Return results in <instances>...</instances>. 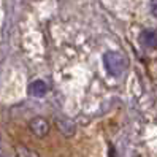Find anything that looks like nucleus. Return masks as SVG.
Listing matches in <instances>:
<instances>
[{
    "instance_id": "1",
    "label": "nucleus",
    "mask_w": 157,
    "mask_h": 157,
    "mask_svg": "<svg viewBox=\"0 0 157 157\" xmlns=\"http://www.w3.org/2000/svg\"><path fill=\"white\" fill-rule=\"evenodd\" d=\"M103 65H105V70L109 73V75L117 78V76H121L122 73L125 71L127 60H125V57L122 56L121 52L108 51V52L103 54Z\"/></svg>"
},
{
    "instance_id": "2",
    "label": "nucleus",
    "mask_w": 157,
    "mask_h": 157,
    "mask_svg": "<svg viewBox=\"0 0 157 157\" xmlns=\"http://www.w3.org/2000/svg\"><path fill=\"white\" fill-rule=\"evenodd\" d=\"M140 43L147 49H157V30L155 29H144L140 33Z\"/></svg>"
},
{
    "instance_id": "3",
    "label": "nucleus",
    "mask_w": 157,
    "mask_h": 157,
    "mask_svg": "<svg viewBox=\"0 0 157 157\" xmlns=\"http://www.w3.org/2000/svg\"><path fill=\"white\" fill-rule=\"evenodd\" d=\"M30 130L36 136H44L49 132V124L44 117H35V119L30 121Z\"/></svg>"
},
{
    "instance_id": "4",
    "label": "nucleus",
    "mask_w": 157,
    "mask_h": 157,
    "mask_svg": "<svg viewBox=\"0 0 157 157\" xmlns=\"http://www.w3.org/2000/svg\"><path fill=\"white\" fill-rule=\"evenodd\" d=\"M27 92H29V95H32V97H44L46 92H48V84H46L43 79H35L29 84Z\"/></svg>"
},
{
    "instance_id": "5",
    "label": "nucleus",
    "mask_w": 157,
    "mask_h": 157,
    "mask_svg": "<svg viewBox=\"0 0 157 157\" xmlns=\"http://www.w3.org/2000/svg\"><path fill=\"white\" fill-rule=\"evenodd\" d=\"M57 127L63 135H71L75 132V125H73V122L68 121V119H57Z\"/></svg>"
},
{
    "instance_id": "6",
    "label": "nucleus",
    "mask_w": 157,
    "mask_h": 157,
    "mask_svg": "<svg viewBox=\"0 0 157 157\" xmlns=\"http://www.w3.org/2000/svg\"><path fill=\"white\" fill-rule=\"evenodd\" d=\"M19 157H38L36 152L30 151V149H25V147H19Z\"/></svg>"
},
{
    "instance_id": "7",
    "label": "nucleus",
    "mask_w": 157,
    "mask_h": 157,
    "mask_svg": "<svg viewBox=\"0 0 157 157\" xmlns=\"http://www.w3.org/2000/svg\"><path fill=\"white\" fill-rule=\"evenodd\" d=\"M149 8H151V14L157 19V0H151V3H149Z\"/></svg>"
}]
</instances>
